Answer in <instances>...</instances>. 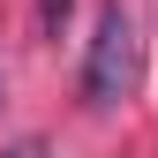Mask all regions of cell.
I'll return each instance as SVG.
<instances>
[{
  "mask_svg": "<svg viewBox=\"0 0 158 158\" xmlns=\"http://www.w3.org/2000/svg\"><path fill=\"white\" fill-rule=\"evenodd\" d=\"M135 75H143V30H135V8H128V0H113V8L98 15L90 60H83V106L113 113L135 90Z\"/></svg>",
  "mask_w": 158,
  "mask_h": 158,
  "instance_id": "cell-1",
  "label": "cell"
},
{
  "mask_svg": "<svg viewBox=\"0 0 158 158\" xmlns=\"http://www.w3.org/2000/svg\"><path fill=\"white\" fill-rule=\"evenodd\" d=\"M68 8H75V0H38V30H45V38H60V23H68Z\"/></svg>",
  "mask_w": 158,
  "mask_h": 158,
  "instance_id": "cell-2",
  "label": "cell"
},
{
  "mask_svg": "<svg viewBox=\"0 0 158 158\" xmlns=\"http://www.w3.org/2000/svg\"><path fill=\"white\" fill-rule=\"evenodd\" d=\"M8 158H45V151H38V143H15V151H8Z\"/></svg>",
  "mask_w": 158,
  "mask_h": 158,
  "instance_id": "cell-3",
  "label": "cell"
}]
</instances>
